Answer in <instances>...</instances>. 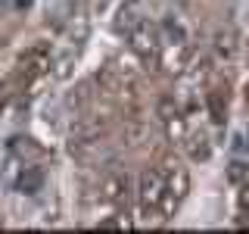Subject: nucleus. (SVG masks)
Returning a JSON list of instances; mask_svg holds the SVG:
<instances>
[{
    "instance_id": "obj_1",
    "label": "nucleus",
    "mask_w": 249,
    "mask_h": 234,
    "mask_svg": "<svg viewBox=\"0 0 249 234\" xmlns=\"http://www.w3.org/2000/svg\"><path fill=\"white\" fill-rule=\"evenodd\" d=\"M128 44H131V50H134L143 62H153V59H159L162 35H159V28H156L153 22L140 19V22H134V25H131V31H128Z\"/></svg>"
},
{
    "instance_id": "obj_2",
    "label": "nucleus",
    "mask_w": 249,
    "mask_h": 234,
    "mask_svg": "<svg viewBox=\"0 0 249 234\" xmlns=\"http://www.w3.org/2000/svg\"><path fill=\"white\" fill-rule=\"evenodd\" d=\"M103 131H106V122L100 119V116H81V119L72 125V131H69V150L84 153V150H90V147H97L100 137H103Z\"/></svg>"
},
{
    "instance_id": "obj_3",
    "label": "nucleus",
    "mask_w": 249,
    "mask_h": 234,
    "mask_svg": "<svg viewBox=\"0 0 249 234\" xmlns=\"http://www.w3.org/2000/svg\"><path fill=\"white\" fill-rule=\"evenodd\" d=\"M165 194V175L159 169H143L140 172V181H137V200L140 209L150 213V209H159V200Z\"/></svg>"
},
{
    "instance_id": "obj_4",
    "label": "nucleus",
    "mask_w": 249,
    "mask_h": 234,
    "mask_svg": "<svg viewBox=\"0 0 249 234\" xmlns=\"http://www.w3.org/2000/svg\"><path fill=\"white\" fill-rule=\"evenodd\" d=\"M97 84L103 94H122V91H134V75H131V69L119 66V62H109V66L100 69L97 75Z\"/></svg>"
},
{
    "instance_id": "obj_5",
    "label": "nucleus",
    "mask_w": 249,
    "mask_h": 234,
    "mask_svg": "<svg viewBox=\"0 0 249 234\" xmlns=\"http://www.w3.org/2000/svg\"><path fill=\"white\" fill-rule=\"evenodd\" d=\"M16 191L25 194V197L41 194V191H44V169H37V166H22L19 178H16Z\"/></svg>"
},
{
    "instance_id": "obj_6",
    "label": "nucleus",
    "mask_w": 249,
    "mask_h": 234,
    "mask_svg": "<svg viewBox=\"0 0 249 234\" xmlns=\"http://www.w3.org/2000/svg\"><path fill=\"white\" fill-rule=\"evenodd\" d=\"M237 47H240V41H237V31H233V28H218L215 31V41H212L215 59H221V62L233 59V57H237Z\"/></svg>"
},
{
    "instance_id": "obj_7",
    "label": "nucleus",
    "mask_w": 249,
    "mask_h": 234,
    "mask_svg": "<svg viewBox=\"0 0 249 234\" xmlns=\"http://www.w3.org/2000/svg\"><path fill=\"white\" fill-rule=\"evenodd\" d=\"M159 35H162V41H168L171 47H184L187 44V25L178 19V16H165V19H162Z\"/></svg>"
},
{
    "instance_id": "obj_8",
    "label": "nucleus",
    "mask_w": 249,
    "mask_h": 234,
    "mask_svg": "<svg viewBox=\"0 0 249 234\" xmlns=\"http://www.w3.org/2000/svg\"><path fill=\"white\" fill-rule=\"evenodd\" d=\"M100 194H103V200H109V203H122L124 197H128V175H109V178H103Z\"/></svg>"
},
{
    "instance_id": "obj_9",
    "label": "nucleus",
    "mask_w": 249,
    "mask_h": 234,
    "mask_svg": "<svg viewBox=\"0 0 249 234\" xmlns=\"http://www.w3.org/2000/svg\"><path fill=\"white\" fill-rule=\"evenodd\" d=\"M22 69H25V75H41L50 69V57H47V50L41 47H35V50H28L25 57H22Z\"/></svg>"
},
{
    "instance_id": "obj_10",
    "label": "nucleus",
    "mask_w": 249,
    "mask_h": 234,
    "mask_svg": "<svg viewBox=\"0 0 249 234\" xmlns=\"http://www.w3.org/2000/svg\"><path fill=\"white\" fill-rule=\"evenodd\" d=\"M187 156H190L193 162H206L209 156H212V144H209L206 135H190L187 140Z\"/></svg>"
},
{
    "instance_id": "obj_11",
    "label": "nucleus",
    "mask_w": 249,
    "mask_h": 234,
    "mask_svg": "<svg viewBox=\"0 0 249 234\" xmlns=\"http://www.w3.org/2000/svg\"><path fill=\"white\" fill-rule=\"evenodd\" d=\"M228 181H231V184H246V181H249V162L233 159L231 166H228Z\"/></svg>"
},
{
    "instance_id": "obj_12",
    "label": "nucleus",
    "mask_w": 249,
    "mask_h": 234,
    "mask_svg": "<svg viewBox=\"0 0 249 234\" xmlns=\"http://www.w3.org/2000/svg\"><path fill=\"white\" fill-rule=\"evenodd\" d=\"M156 116H159L162 122L175 119V116H178V103H175V97H162L159 103H156Z\"/></svg>"
},
{
    "instance_id": "obj_13",
    "label": "nucleus",
    "mask_w": 249,
    "mask_h": 234,
    "mask_svg": "<svg viewBox=\"0 0 249 234\" xmlns=\"http://www.w3.org/2000/svg\"><path fill=\"white\" fill-rule=\"evenodd\" d=\"M140 137H143V125H140V122H134V125L124 128V144H140Z\"/></svg>"
},
{
    "instance_id": "obj_14",
    "label": "nucleus",
    "mask_w": 249,
    "mask_h": 234,
    "mask_svg": "<svg viewBox=\"0 0 249 234\" xmlns=\"http://www.w3.org/2000/svg\"><path fill=\"white\" fill-rule=\"evenodd\" d=\"M88 100H90V88L84 84V88H78L72 97H69V106H78V109H81L84 103H88Z\"/></svg>"
},
{
    "instance_id": "obj_15",
    "label": "nucleus",
    "mask_w": 249,
    "mask_h": 234,
    "mask_svg": "<svg viewBox=\"0 0 249 234\" xmlns=\"http://www.w3.org/2000/svg\"><path fill=\"white\" fill-rule=\"evenodd\" d=\"M209 106H212V119L215 122H224V109H221V97H218V94L209 97Z\"/></svg>"
},
{
    "instance_id": "obj_16",
    "label": "nucleus",
    "mask_w": 249,
    "mask_h": 234,
    "mask_svg": "<svg viewBox=\"0 0 249 234\" xmlns=\"http://www.w3.org/2000/svg\"><path fill=\"white\" fill-rule=\"evenodd\" d=\"M31 3H35V0H13V6H16V10H28Z\"/></svg>"
},
{
    "instance_id": "obj_17",
    "label": "nucleus",
    "mask_w": 249,
    "mask_h": 234,
    "mask_svg": "<svg viewBox=\"0 0 249 234\" xmlns=\"http://www.w3.org/2000/svg\"><path fill=\"white\" fill-rule=\"evenodd\" d=\"M246 150H249V128H246Z\"/></svg>"
}]
</instances>
